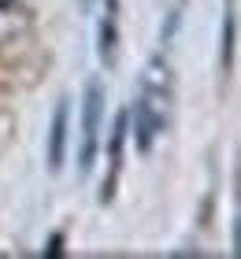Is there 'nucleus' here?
Listing matches in <instances>:
<instances>
[{
    "mask_svg": "<svg viewBox=\"0 0 241 259\" xmlns=\"http://www.w3.org/2000/svg\"><path fill=\"white\" fill-rule=\"evenodd\" d=\"M96 56L108 70L119 60V0H104V15L96 26Z\"/></svg>",
    "mask_w": 241,
    "mask_h": 259,
    "instance_id": "nucleus-4",
    "label": "nucleus"
},
{
    "mask_svg": "<svg viewBox=\"0 0 241 259\" xmlns=\"http://www.w3.org/2000/svg\"><path fill=\"white\" fill-rule=\"evenodd\" d=\"M134 119V141L137 148L149 156L156 148L175 119V74L167 56H149L137 74V89H134V108L126 111Z\"/></svg>",
    "mask_w": 241,
    "mask_h": 259,
    "instance_id": "nucleus-1",
    "label": "nucleus"
},
{
    "mask_svg": "<svg viewBox=\"0 0 241 259\" xmlns=\"http://www.w3.org/2000/svg\"><path fill=\"white\" fill-rule=\"evenodd\" d=\"M30 26H33V15L22 0H0V52L19 45L30 33Z\"/></svg>",
    "mask_w": 241,
    "mask_h": 259,
    "instance_id": "nucleus-3",
    "label": "nucleus"
},
{
    "mask_svg": "<svg viewBox=\"0 0 241 259\" xmlns=\"http://www.w3.org/2000/svg\"><path fill=\"white\" fill-rule=\"evenodd\" d=\"M82 8H93V0H82Z\"/></svg>",
    "mask_w": 241,
    "mask_h": 259,
    "instance_id": "nucleus-8",
    "label": "nucleus"
},
{
    "mask_svg": "<svg viewBox=\"0 0 241 259\" xmlns=\"http://www.w3.org/2000/svg\"><path fill=\"white\" fill-rule=\"evenodd\" d=\"M100 126H104V89H100V81L93 78L86 85V104H82V145H78V167H82V174H89L93 163H96Z\"/></svg>",
    "mask_w": 241,
    "mask_h": 259,
    "instance_id": "nucleus-2",
    "label": "nucleus"
},
{
    "mask_svg": "<svg viewBox=\"0 0 241 259\" xmlns=\"http://www.w3.org/2000/svg\"><path fill=\"white\" fill-rule=\"evenodd\" d=\"M234 33H237V15H234V0L226 8V41H223V67L234 63Z\"/></svg>",
    "mask_w": 241,
    "mask_h": 259,
    "instance_id": "nucleus-7",
    "label": "nucleus"
},
{
    "mask_svg": "<svg viewBox=\"0 0 241 259\" xmlns=\"http://www.w3.org/2000/svg\"><path fill=\"white\" fill-rule=\"evenodd\" d=\"M126 119L130 115L126 111H119V119L112 126V141H108V182H104V189H100V200L108 204L115 193V182H119V170H123V145H126Z\"/></svg>",
    "mask_w": 241,
    "mask_h": 259,
    "instance_id": "nucleus-5",
    "label": "nucleus"
},
{
    "mask_svg": "<svg viewBox=\"0 0 241 259\" xmlns=\"http://www.w3.org/2000/svg\"><path fill=\"white\" fill-rule=\"evenodd\" d=\"M63 141H67V104H56L52 141H48V167L52 170H59V163H63Z\"/></svg>",
    "mask_w": 241,
    "mask_h": 259,
    "instance_id": "nucleus-6",
    "label": "nucleus"
}]
</instances>
